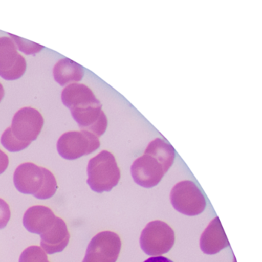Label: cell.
<instances>
[{"label": "cell", "mask_w": 262, "mask_h": 262, "mask_svg": "<svg viewBox=\"0 0 262 262\" xmlns=\"http://www.w3.org/2000/svg\"><path fill=\"white\" fill-rule=\"evenodd\" d=\"M8 156L4 151L0 149V174H3L9 166Z\"/></svg>", "instance_id": "cell-18"}, {"label": "cell", "mask_w": 262, "mask_h": 262, "mask_svg": "<svg viewBox=\"0 0 262 262\" xmlns=\"http://www.w3.org/2000/svg\"><path fill=\"white\" fill-rule=\"evenodd\" d=\"M176 151L163 139H154L149 142L143 156L135 160L131 174L136 184L143 188L156 186L174 163Z\"/></svg>", "instance_id": "cell-1"}, {"label": "cell", "mask_w": 262, "mask_h": 262, "mask_svg": "<svg viewBox=\"0 0 262 262\" xmlns=\"http://www.w3.org/2000/svg\"><path fill=\"white\" fill-rule=\"evenodd\" d=\"M44 125L42 114L36 108L24 107L15 113L11 126L1 136L3 146L11 152L23 151L37 139Z\"/></svg>", "instance_id": "cell-2"}, {"label": "cell", "mask_w": 262, "mask_h": 262, "mask_svg": "<svg viewBox=\"0 0 262 262\" xmlns=\"http://www.w3.org/2000/svg\"><path fill=\"white\" fill-rule=\"evenodd\" d=\"M56 220L53 210L43 205H35L27 210L23 222L27 231L41 235L54 225Z\"/></svg>", "instance_id": "cell-11"}, {"label": "cell", "mask_w": 262, "mask_h": 262, "mask_svg": "<svg viewBox=\"0 0 262 262\" xmlns=\"http://www.w3.org/2000/svg\"><path fill=\"white\" fill-rule=\"evenodd\" d=\"M41 248L49 254L64 251L70 239L67 224L60 217H56L54 225L44 234H41Z\"/></svg>", "instance_id": "cell-12"}, {"label": "cell", "mask_w": 262, "mask_h": 262, "mask_svg": "<svg viewBox=\"0 0 262 262\" xmlns=\"http://www.w3.org/2000/svg\"><path fill=\"white\" fill-rule=\"evenodd\" d=\"M121 248L122 241L116 233L102 231L90 241L82 262H116Z\"/></svg>", "instance_id": "cell-9"}, {"label": "cell", "mask_w": 262, "mask_h": 262, "mask_svg": "<svg viewBox=\"0 0 262 262\" xmlns=\"http://www.w3.org/2000/svg\"><path fill=\"white\" fill-rule=\"evenodd\" d=\"M87 184L95 192L110 191L119 184L120 169L116 158L110 151L103 150L92 158L87 166Z\"/></svg>", "instance_id": "cell-4"}, {"label": "cell", "mask_w": 262, "mask_h": 262, "mask_svg": "<svg viewBox=\"0 0 262 262\" xmlns=\"http://www.w3.org/2000/svg\"><path fill=\"white\" fill-rule=\"evenodd\" d=\"M13 182L19 192L32 194L39 200L50 199L56 194L58 188L56 178L50 170L32 162L17 167Z\"/></svg>", "instance_id": "cell-3"}, {"label": "cell", "mask_w": 262, "mask_h": 262, "mask_svg": "<svg viewBox=\"0 0 262 262\" xmlns=\"http://www.w3.org/2000/svg\"><path fill=\"white\" fill-rule=\"evenodd\" d=\"M174 232L162 221H153L146 225L140 236L142 251L150 256L162 255L168 253L174 245Z\"/></svg>", "instance_id": "cell-7"}, {"label": "cell", "mask_w": 262, "mask_h": 262, "mask_svg": "<svg viewBox=\"0 0 262 262\" xmlns=\"http://www.w3.org/2000/svg\"><path fill=\"white\" fill-rule=\"evenodd\" d=\"M70 110L82 130L90 132L98 138L106 131L108 119L102 110V104L95 95L76 102Z\"/></svg>", "instance_id": "cell-5"}, {"label": "cell", "mask_w": 262, "mask_h": 262, "mask_svg": "<svg viewBox=\"0 0 262 262\" xmlns=\"http://www.w3.org/2000/svg\"><path fill=\"white\" fill-rule=\"evenodd\" d=\"M100 147V141L96 135L85 131H71L62 134L57 142V151L67 160H76L94 152Z\"/></svg>", "instance_id": "cell-6"}, {"label": "cell", "mask_w": 262, "mask_h": 262, "mask_svg": "<svg viewBox=\"0 0 262 262\" xmlns=\"http://www.w3.org/2000/svg\"><path fill=\"white\" fill-rule=\"evenodd\" d=\"M4 96H5V91H4V88L2 84L0 83V102L4 99Z\"/></svg>", "instance_id": "cell-20"}, {"label": "cell", "mask_w": 262, "mask_h": 262, "mask_svg": "<svg viewBox=\"0 0 262 262\" xmlns=\"http://www.w3.org/2000/svg\"><path fill=\"white\" fill-rule=\"evenodd\" d=\"M170 200L174 209L185 215H199L206 208L205 196L191 181H182L176 184L171 189Z\"/></svg>", "instance_id": "cell-8"}, {"label": "cell", "mask_w": 262, "mask_h": 262, "mask_svg": "<svg viewBox=\"0 0 262 262\" xmlns=\"http://www.w3.org/2000/svg\"><path fill=\"white\" fill-rule=\"evenodd\" d=\"M13 36V39L16 42V45L19 48V50L24 52V53L27 55L35 54V53H38V52L41 51L43 49V47L42 46L37 45V44L34 43V42H29V43L25 44L21 40V38L17 37V36H13V35H10Z\"/></svg>", "instance_id": "cell-16"}, {"label": "cell", "mask_w": 262, "mask_h": 262, "mask_svg": "<svg viewBox=\"0 0 262 262\" xmlns=\"http://www.w3.org/2000/svg\"><path fill=\"white\" fill-rule=\"evenodd\" d=\"M19 262H50L47 253L42 248L36 245L26 248L20 257Z\"/></svg>", "instance_id": "cell-15"}, {"label": "cell", "mask_w": 262, "mask_h": 262, "mask_svg": "<svg viewBox=\"0 0 262 262\" xmlns=\"http://www.w3.org/2000/svg\"><path fill=\"white\" fill-rule=\"evenodd\" d=\"M11 217V211L8 204L0 199V229L5 228L10 222Z\"/></svg>", "instance_id": "cell-17"}, {"label": "cell", "mask_w": 262, "mask_h": 262, "mask_svg": "<svg viewBox=\"0 0 262 262\" xmlns=\"http://www.w3.org/2000/svg\"><path fill=\"white\" fill-rule=\"evenodd\" d=\"M143 262H173L170 259L167 258L162 256H157V257H151L150 258L147 259Z\"/></svg>", "instance_id": "cell-19"}, {"label": "cell", "mask_w": 262, "mask_h": 262, "mask_svg": "<svg viewBox=\"0 0 262 262\" xmlns=\"http://www.w3.org/2000/svg\"><path fill=\"white\" fill-rule=\"evenodd\" d=\"M84 73L82 67L68 58L59 60L53 68L55 80L62 86L80 82Z\"/></svg>", "instance_id": "cell-14"}, {"label": "cell", "mask_w": 262, "mask_h": 262, "mask_svg": "<svg viewBox=\"0 0 262 262\" xmlns=\"http://www.w3.org/2000/svg\"><path fill=\"white\" fill-rule=\"evenodd\" d=\"M27 67V61L18 53L14 41L0 37V76L6 80H16L24 76Z\"/></svg>", "instance_id": "cell-10"}, {"label": "cell", "mask_w": 262, "mask_h": 262, "mask_svg": "<svg viewBox=\"0 0 262 262\" xmlns=\"http://www.w3.org/2000/svg\"><path fill=\"white\" fill-rule=\"evenodd\" d=\"M229 246V242L217 217L210 222L200 237L201 250L205 254L212 255Z\"/></svg>", "instance_id": "cell-13"}]
</instances>
